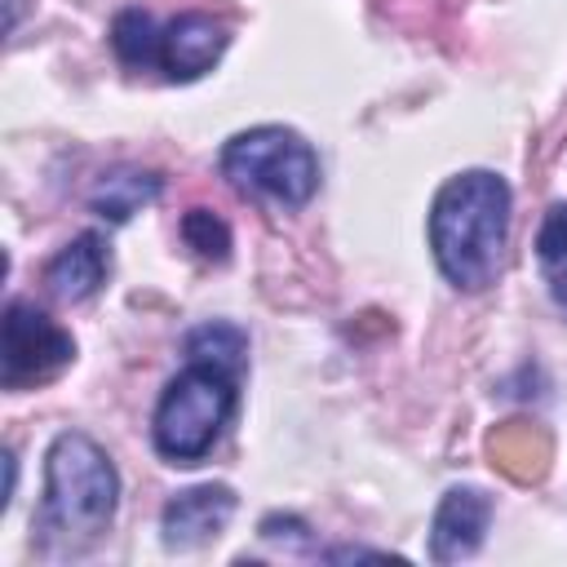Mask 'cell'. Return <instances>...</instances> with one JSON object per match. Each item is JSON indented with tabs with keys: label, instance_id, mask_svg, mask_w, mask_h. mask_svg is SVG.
<instances>
[{
	"label": "cell",
	"instance_id": "1",
	"mask_svg": "<svg viewBox=\"0 0 567 567\" xmlns=\"http://www.w3.org/2000/svg\"><path fill=\"white\" fill-rule=\"evenodd\" d=\"M509 235V186L487 168L443 182L430 208V248L443 279L461 292H478L501 275Z\"/></svg>",
	"mask_w": 567,
	"mask_h": 567
},
{
	"label": "cell",
	"instance_id": "2",
	"mask_svg": "<svg viewBox=\"0 0 567 567\" xmlns=\"http://www.w3.org/2000/svg\"><path fill=\"white\" fill-rule=\"evenodd\" d=\"M120 478L111 456L89 434H58L44 456V532L62 540H93L115 514Z\"/></svg>",
	"mask_w": 567,
	"mask_h": 567
},
{
	"label": "cell",
	"instance_id": "3",
	"mask_svg": "<svg viewBox=\"0 0 567 567\" xmlns=\"http://www.w3.org/2000/svg\"><path fill=\"white\" fill-rule=\"evenodd\" d=\"M221 173L239 195H257L279 208H301L319 190V159L310 142L279 124L235 133L221 146Z\"/></svg>",
	"mask_w": 567,
	"mask_h": 567
},
{
	"label": "cell",
	"instance_id": "4",
	"mask_svg": "<svg viewBox=\"0 0 567 567\" xmlns=\"http://www.w3.org/2000/svg\"><path fill=\"white\" fill-rule=\"evenodd\" d=\"M235 412V377L208 363L177 372L155 408V452L173 465H195L217 443L221 425Z\"/></svg>",
	"mask_w": 567,
	"mask_h": 567
},
{
	"label": "cell",
	"instance_id": "5",
	"mask_svg": "<svg viewBox=\"0 0 567 567\" xmlns=\"http://www.w3.org/2000/svg\"><path fill=\"white\" fill-rule=\"evenodd\" d=\"M75 359V341L35 306L9 301L4 310V337H0V385L27 390L53 381Z\"/></svg>",
	"mask_w": 567,
	"mask_h": 567
},
{
	"label": "cell",
	"instance_id": "6",
	"mask_svg": "<svg viewBox=\"0 0 567 567\" xmlns=\"http://www.w3.org/2000/svg\"><path fill=\"white\" fill-rule=\"evenodd\" d=\"M235 514V492L226 483H204V487H186L164 505L159 532L168 549H195L204 540H213Z\"/></svg>",
	"mask_w": 567,
	"mask_h": 567
},
{
	"label": "cell",
	"instance_id": "7",
	"mask_svg": "<svg viewBox=\"0 0 567 567\" xmlns=\"http://www.w3.org/2000/svg\"><path fill=\"white\" fill-rule=\"evenodd\" d=\"M487 518H492V501L483 487H452L439 501L434 523H430V558L434 563L470 558L483 545Z\"/></svg>",
	"mask_w": 567,
	"mask_h": 567
},
{
	"label": "cell",
	"instance_id": "8",
	"mask_svg": "<svg viewBox=\"0 0 567 567\" xmlns=\"http://www.w3.org/2000/svg\"><path fill=\"white\" fill-rule=\"evenodd\" d=\"M226 27L208 13H177L159 40V66L168 80H199L226 53Z\"/></svg>",
	"mask_w": 567,
	"mask_h": 567
},
{
	"label": "cell",
	"instance_id": "9",
	"mask_svg": "<svg viewBox=\"0 0 567 567\" xmlns=\"http://www.w3.org/2000/svg\"><path fill=\"white\" fill-rule=\"evenodd\" d=\"M106 244L89 230V235H75L66 248H58V257L44 266V284L58 301H84L102 288L106 279Z\"/></svg>",
	"mask_w": 567,
	"mask_h": 567
},
{
	"label": "cell",
	"instance_id": "10",
	"mask_svg": "<svg viewBox=\"0 0 567 567\" xmlns=\"http://www.w3.org/2000/svg\"><path fill=\"white\" fill-rule=\"evenodd\" d=\"M487 447H492L496 465H501L509 478H518V483H527V478H540V474H545L549 439H545L536 425H501V430L487 439Z\"/></svg>",
	"mask_w": 567,
	"mask_h": 567
},
{
	"label": "cell",
	"instance_id": "11",
	"mask_svg": "<svg viewBox=\"0 0 567 567\" xmlns=\"http://www.w3.org/2000/svg\"><path fill=\"white\" fill-rule=\"evenodd\" d=\"M159 195V177L155 173H137V168H120L111 177L97 182L93 190V213H102L106 221H128L142 204H151Z\"/></svg>",
	"mask_w": 567,
	"mask_h": 567
},
{
	"label": "cell",
	"instance_id": "12",
	"mask_svg": "<svg viewBox=\"0 0 567 567\" xmlns=\"http://www.w3.org/2000/svg\"><path fill=\"white\" fill-rule=\"evenodd\" d=\"M186 354L190 363H208V368H221L239 381L244 372V359H248V337L235 328V323H199L190 337H186Z\"/></svg>",
	"mask_w": 567,
	"mask_h": 567
},
{
	"label": "cell",
	"instance_id": "13",
	"mask_svg": "<svg viewBox=\"0 0 567 567\" xmlns=\"http://www.w3.org/2000/svg\"><path fill=\"white\" fill-rule=\"evenodd\" d=\"M159 40H164V31L155 27V18L146 9H124L111 27V44H115L120 62H128V66H155Z\"/></svg>",
	"mask_w": 567,
	"mask_h": 567
},
{
	"label": "cell",
	"instance_id": "14",
	"mask_svg": "<svg viewBox=\"0 0 567 567\" xmlns=\"http://www.w3.org/2000/svg\"><path fill=\"white\" fill-rule=\"evenodd\" d=\"M182 239L204 257V261H226L230 257V226L208 213V208H190L182 217Z\"/></svg>",
	"mask_w": 567,
	"mask_h": 567
},
{
	"label": "cell",
	"instance_id": "15",
	"mask_svg": "<svg viewBox=\"0 0 567 567\" xmlns=\"http://www.w3.org/2000/svg\"><path fill=\"white\" fill-rule=\"evenodd\" d=\"M536 252H540V261H545L549 275L567 270V204H554L549 208V217H545V226L536 235Z\"/></svg>",
	"mask_w": 567,
	"mask_h": 567
},
{
	"label": "cell",
	"instance_id": "16",
	"mask_svg": "<svg viewBox=\"0 0 567 567\" xmlns=\"http://www.w3.org/2000/svg\"><path fill=\"white\" fill-rule=\"evenodd\" d=\"M549 284H554V301L567 310V270H558V275H549Z\"/></svg>",
	"mask_w": 567,
	"mask_h": 567
}]
</instances>
